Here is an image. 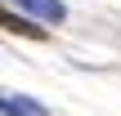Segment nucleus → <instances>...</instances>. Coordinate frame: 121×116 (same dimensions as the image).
I'll return each instance as SVG.
<instances>
[{
  "label": "nucleus",
  "instance_id": "obj_2",
  "mask_svg": "<svg viewBox=\"0 0 121 116\" xmlns=\"http://www.w3.org/2000/svg\"><path fill=\"white\" fill-rule=\"evenodd\" d=\"M4 31H13V36H31V40H45V27L36 22V18H27V9L22 13H4Z\"/></svg>",
  "mask_w": 121,
  "mask_h": 116
},
{
  "label": "nucleus",
  "instance_id": "obj_3",
  "mask_svg": "<svg viewBox=\"0 0 121 116\" xmlns=\"http://www.w3.org/2000/svg\"><path fill=\"white\" fill-rule=\"evenodd\" d=\"M0 112L4 116H49L40 103H31L27 94H4V98H0Z\"/></svg>",
  "mask_w": 121,
  "mask_h": 116
},
{
  "label": "nucleus",
  "instance_id": "obj_1",
  "mask_svg": "<svg viewBox=\"0 0 121 116\" xmlns=\"http://www.w3.org/2000/svg\"><path fill=\"white\" fill-rule=\"evenodd\" d=\"M9 4L27 9V13L40 18V22H63V18H67V4H63V0H9Z\"/></svg>",
  "mask_w": 121,
  "mask_h": 116
}]
</instances>
